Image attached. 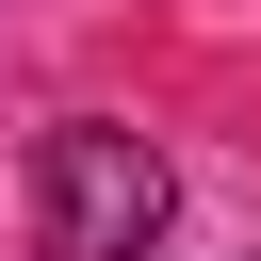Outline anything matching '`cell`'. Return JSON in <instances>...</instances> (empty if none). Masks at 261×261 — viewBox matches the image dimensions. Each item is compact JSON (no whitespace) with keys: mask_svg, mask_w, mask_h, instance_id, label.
I'll return each instance as SVG.
<instances>
[{"mask_svg":"<svg viewBox=\"0 0 261 261\" xmlns=\"http://www.w3.org/2000/svg\"><path fill=\"white\" fill-rule=\"evenodd\" d=\"M163 212H179V163H163L147 130L65 114V130L33 147V261H147Z\"/></svg>","mask_w":261,"mask_h":261,"instance_id":"obj_1","label":"cell"}]
</instances>
